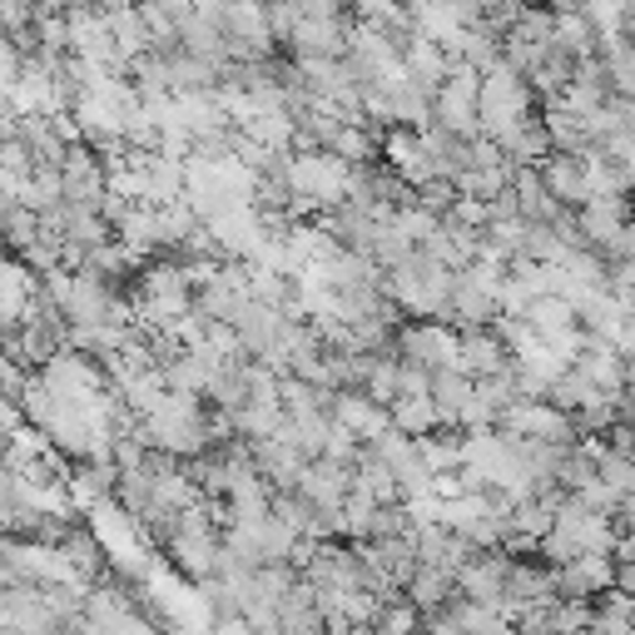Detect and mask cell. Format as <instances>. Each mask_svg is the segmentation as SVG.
I'll use <instances>...</instances> for the list:
<instances>
[{"instance_id":"6da1fadb","label":"cell","mask_w":635,"mask_h":635,"mask_svg":"<svg viewBox=\"0 0 635 635\" xmlns=\"http://www.w3.org/2000/svg\"><path fill=\"white\" fill-rule=\"evenodd\" d=\"M328 412H333V422H343L358 442H373L377 432L387 428V407H377L373 397L358 393V387H333V397H328Z\"/></svg>"},{"instance_id":"7a4b0ae2","label":"cell","mask_w":635,"mask_h":635,"mask_svg":"<svg viewBox=\"0 0 635 635\" xmlns=\"http://www.w3.org/2000/svg\"><path fill=\"white\" fill-rule=\"evenodd\" d=\"M387 422H393L397 432H407V438H422V432L442 428L432 397H393V402H387Z\"/></svg>"}]
</instances>
